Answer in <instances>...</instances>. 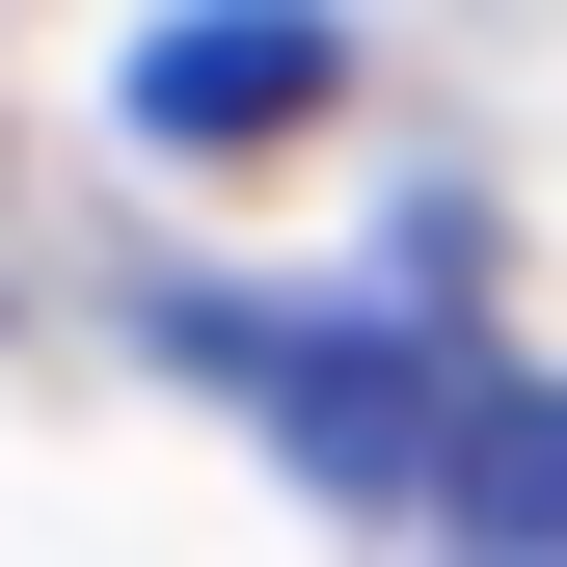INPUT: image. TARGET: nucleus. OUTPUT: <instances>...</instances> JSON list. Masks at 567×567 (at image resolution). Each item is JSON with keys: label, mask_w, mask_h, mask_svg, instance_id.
I'll use <instances>...</instances> for the list:
<instances>
[{"label": "nucleus", "mask_w": 567, "mask_h": 567, "mask_svg": "<svg viewBox=\"0 0 567 567\" xmlns=\"http://www.w3.org/2000/svg\"><path fill=\"white\" fill-rule=\"evenodd\" d=\"M298 109H324L298 0H163V28H135V135H163V163H270Z\"/></svg>", "instance_id": "nucleus-1"}, {"label": "nucleus", "mask_w": 567, "mask_h": 567, "mask_svg": "<svg viewBox=\"0 0 567 567\" xmlns=\"http://www.w3.org/2000/svg\"><path fill=\"white\" fill-rule=\"evenodd\" d=\"M405 514H460V540H567V379H460Z\"/></svg>", "instance_id": "nucleus-2"}]
</instances>
